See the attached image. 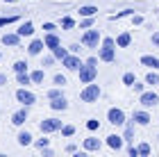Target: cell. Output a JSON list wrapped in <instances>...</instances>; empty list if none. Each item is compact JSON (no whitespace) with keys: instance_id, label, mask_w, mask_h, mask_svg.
Here are the masks:
<instances>
[{"instance_id":"obj_1","label":"cell","mask_w":159,"mask_h":157,"mask_svg":"<svg viewBox=\"0 0 159 157\" xmlns=\"http://www.w3.org/2000/svg\"><path fill=\"white\" fill-rule=\"evenodd\" d=\"M102 41V48H100V62H114V57H116V41H114L111 37H105V39H100Z\"/></svg>"},{"instance_id":"obj_2","label":"cell","mask_w":159,"mask_h":157,"mask_svg":"<svg viewBox=\"0 0 159 157\" xmlns=\"http://www.w3.org/2000/svg\"><path fill=\"white\" fill-rule=\"evenodd\" d=\"M100 94H102V91H100V87H98V84L89 82V84H86V87H84L82 91H80V100H82V103H98Z\"/></svg>"},{"instance_id":"obj_3","label":"cell","mask_w":159,"mask_h":157,"mask_svg":"<svg viewBox=\"0 0 159 157\" xmlns=\"http://www.w3.org/2000/svg\"><path fill=\"white\" fill-rule=\"evenodd\" d=\"M77 73H80V82H82V84H89V82H93V80L98 77V66L82 64V66L77 68Z\"/></svg>"},{"instance_id":"obj_4","label":"cell","mask_w":159,"mask_h":157,"mask_svg":"<svg viewBox=\"0 0 159 157\" xmlns=\"http://www.w3.org/2000/svg\"><path fill=\"white\" fill-rule=\"evenodd\" d=\"M107 121H109L111 125H116V127H120V125H125V121H127V116H125V112H123L120 107H111V109L107 112Z\"/></svg>"},{"instance_id":"obj_5","label":"cell","mask_w":159,"mask_h":157,"mask_svg":"<svg viewBox=\"0 0 159 157\" xmlns=\"http://www.w3.org/2000/svg\"><path fill=\"white\" fill-rule=\"evenodd\" d=\"M16 100L20 105H25V107H32L34 103H37V96H34L27 87H20V89H16Z\"/></svg>"},{"instance_id":"obj_6","label":"cell","mask_w":159,"mask_h":157,"mask_svg":"<svg viewBox=\"0 0 159 157\" xmlns=\"http://www.w3.org/2000/svg\"><path fill=\"white\" fill-rule=\"evenodd\" d=\"M100 32L98 30H86L84 34H82V46L84 48H98V44H100Z\"/></svg>"},{"instance_id":"obj_7","label":"cell","mask_w":159,"mask_h":157,"mask_svg":"<svg viewBox=\"0 0 159 157\" xmlns=\"http://www.w3.org/2000/svg\"><path fill=\"white\" fill-rule=\"evenodd\" d=\"M61 125H64V123H61L59 118H43L41 123H39V130H41L43 134H52V132L59 130Z\"/></svg>"},{"instance_id":"obj_8","label":"cell","mask_w":159,"mask_h":157,"mask_svg":"<svg viewBox=\"0 0 159 157\" xmlns=\"http://www.w3.org/2000/svg\"><path fill=\"white\" fill-rule=\"evenodd\" d=\"M139 103L146 107V109H150V107H155L159 105V96L155 94V91H141V96H139Z\"/></svg>"},{"instance_id":"obj_9","label":"cell","mask_w":159,"mask_h":157,"mask_svg":"<svg viewBox=\"0 0 159 157\" xmlns=\"http://www.w3.org/2000/svg\"><path fill=\"white\" fill-rule=\"evenodd\" d=\"M27 116H30V112H27V107L23 105V109H18V112H14L11 114V125H16V127H20L27 121Z\"/></svg>"},{"instance_id":"obj_10","label":"cell","mask_w":159,"mask_h":157,"mask_svg":"<svg viewBox=\"0 0 159 157\" xmlns=\"http://www.w3.org/2000/svg\"><path fill=\"white\" fill-rule=\"evenodd\" d=\"M61 64H64V66H66L68 71H77L80 66H82V59H80V57L77 55H66V57H64V59H61Z\"/></svg>"},{"instance_id":"obj_11","label":"cell","mask_w":159,"mask_h":157,"mask_svg":"<svg viewBox=\"0 0 159 157\" xmlns=\"http://www.w3.org/2000/svg\"><path fill=\"white\" fill-rule=\"evenodd\" d=\"M50 109H55V112H66L68 109V100L64 96H57L50 100Z\"/></svg>"},{"instance_id":"obj_12","label":"cell","mask_w":159,"mask_h":157,"mask_svg":"<svg viewBox=\"0 0 159 157\" xmlns=\"http://www.w3.org/2000/svg\"><path fill=\"white\" fill-rule=\"evenodd\" d=\"M123 144H125V139H123L120 134H109V137H107V146H109L111 150H116V153L123 148Z\"/></svg>"},{"instance_id":"obj_13","label":"cell","mask_w":159,"mask_h":157,"mask_svg":"<svg viewBox=\"0 0 159 157\" xmlns=\"http://www.w3.org/2000/svg\"><path fill=\"white\" fill-rule=\"evenodd\" d=\"M0 41H2V46H9V48H16V46L20 44V37H18V34H16V32H7V34H2V39H0Z\"/></svg>"},{"instance_id":"obj_14","label":"cell","mask_w":159,"mask_h":157,"mask_svg":"<svg viewBox=\"0 0 159 157\" xmlns=\"http://www.w3.org/2000/svg\"><path fill=\"white\" fill-rule=\"evenodd\" d=\"M16 34H18L20 39H23V37H32V34H34V23H32V21H25V23H20V27L16 30Z\"/></svg>"},{"instance_id":"obj_15","label":"cell","mask_w":159,"mask_h":157,"mask_svg":"<svg viewBox=\"0 0 159 157\" xmlns=\"http://www.w3.org/2000/svg\"><path fill=\"white\" fill-rule=\"evenodd\" d=\"M43 48H46V46H43V39H34L32 44L27 46V53H30L32 57H37V55H41V53H43Z\"/></svg>"},{"instance_id":"obj_16","label":"cell","mask_w":159,"mask_h":157,"mask_svg":"<svg viewBox=\"0 0 159 157\" xmlns=\"http://www.w3.org/2000/svg\"><path fill=\"white\" fill-rule=\"evenodd\" d=\"M59 44H61V41H59V37H57L55 32H48L46 37H43V46H46V48H50V50H52V48H57Z\"/></svg>"},{"instance_id":"obj_17","label":"cell","mask_w":159,"mask_h":157,"mask_svg":"<svg viewBox=\"0 0 159 157\" xmlns=\"http://www.w3.org/2000/svg\"><path fill=\"white\" fill-rule=\"evenodd\" d=\"M84 150H86V153H96V150H100V139H96V137H86V139H84Z\"/></svg>"},{"instance_id":"obj_18","label":"cell","mask_w":159,"mask_h":157,"mask_svg":"<svg viewBox=\"0 0 159 157\" xmlns=\"http://www.w3.org/2000/svg\"><path fill=\"white\" fill-rule=\"evenodd\" d=\"M132 121H134V123H139V125H148V123H150L152 118H150V114H148L146 109H141V112H134Z\"/></svg>"},{"instance_id":"obj_19","label":"cell","mask_w":159,"mask_h":157,"mask_svg":"<svg viewBox=\"0 0 159 157\" xmlns=\"http://www.w3.org/2000/svg\"><path fill=\"white\" fill-rule=\"evenodd\" d=\"M141 64H143V66H148V68H152V71H159V57L143 55V57H141Z\"/></svg>"},{"instance_id":"obj_20","label":"cell","mask_w":159,"mask_h":157,"mask_svg":"<svg viewBox=\"0 0 159 157\" xmlns=\"http://www.w3.org/2000/svg\"><path fill=\"white\" fill-rule=\"evenodd\" d=\"M114 41H116V48H127L129 44H132V34H129V32H123V34H118Z\"/></svg>"},{"instance_id":"obj_21","label":"cell","mask_w":159,"mask_h":157,"mask_svg":"<svg viewBox=\"0 0 159 157\" xmlns=\"http://www.w3.org/2000/svg\"><path fill=\"white\" fill-rule=\"evenodd\" d=\"M96 14H98V7L96 5H82V7H80V16H96Z\"/></svg>"},{"instance_id":"obj_22","label":"cell","mask_w":159,"mask_h":157,"mask_svg":"<svg viewBox=\"0 0 159 157\" xmlns=\"http://www.w3.org/2000/svg\"><path fill=\"white\" fill-rule=\"evenodd\" d=\"M18 146H30L32 144V134L27 132V130H23V132H18Z\"/></svg>"},{"instance_id":"obj_23","label":"cell","mask_w":159,"mask_h":157,"mask_svg":"<svg viewBox=\"0 0 159 157\" xmlns=\"http://www.w3.org/2000/svg\"><path fill=\"white\" fill-rule=\"evenodd\" d=\"M43 77H46L43 68H37V71H32V73H30V80H32V84H41V82H43Z\"/></svg>"},{"instance_id":"obj_24","label":"cell","mask_w":159,"mask_h":157,"mask_svg":"<svg viewBox=\"0 0 159 157\" xmlns=\"http://www.w3.org/2000/svg\"><path fill=\"white\" fill-rule=\"evenodd\" d=\"M132 137H134V121H125V141H132Z\"/></svg>"},{"instance_id":"obj_25","label":"cell","mask_w":159,"mask_h":157,"mask_svg":"<svg viewBox=\"0 0 159 157\" xmlns=\"http://www.w3.org/2000/svg\"><path fill=\"white\" fill-rule=\"evenodd\" d=\"M66 55H68V50H66V48H61V44L57 48H52V57H55V59H64Z\"/></svg>"},{"instance_id":"obj_26","label":"cell","mask_w":159,"mask_h":157,"mask_svg":"<svg viewBox=\"0 0 159 157\" xmlns=\"http://www.w3.org/2000/svg\"><path fill=\"white\" fill-rule=\"evenodd\" d=\"M16 75H18V84H20V87H30V84H32L30 75H27V71H25V73H16Z\"/></svg>"},{"instance_id":"obj_27","label":"cell","mask_w":159,"mask_h":157,"mask_svg":"<svg viewBox=\"0 0 159 157\" xmlns=\"http://www.w3.org/2000/svg\"><path fill=\"white\" fill-rule=\"evenodd\" d=\"M73 27H75V21L70 16H64L61 18V30H73Z\"/></svg>"},{"instance_id":"obj_28","label":"cell","mask_w":159,"mask_h":157,"mask_svg":"<svg viewBox=\"0 0 159 157\" xmlns=\"http://www.w3.org/2000/svg\"><path fill=\"white\" fill-rule=\"evenodd\" d=\"M14 71H16V73H25L27 71V62H23V59L14 62Z\"/></svg>"},{"instance_id":"obj_29","label":"cell","mask_w":159,"mask_h":157,"mask_svg":"<svg viewBox=\"0 0 159 157\" xmlns=\"http://www.w3.org/2000/svg\"><path fill=\"white\" fill-rule=\"evenodd\" d=\"M136 153H139L141 157H148L150 155V146L148 144H139V146H136Z\"/></svg>"},{"instance_id":"obj_30","label":"cell","mask_w":159,"mask_h":157,"mask_svg":"<svg viewBox=\"0 0 159 157\" xmlns=\"http://www.w3.org/2000/svg\"><path fill=\"white\" fill-rule=\"evenodd\" d=\"M146 84H159V75L155 73V71H150V73L146 75Z\"/></svg>"},{"instance_id":"obj_31","label":"cell","mask_w":159,"mask_h":157,"mask_svg":"<svg viewBox=\"0 0 159 157\" xmlns=\"http://www.w3.org/2000/svg\"><path fill=\"white\" fill-rule=\"evenodd\" d=\"M80 27H82V30L93 27V16H84V21H80Z\"/></svg>"},{"instance_id":"obj_32","label":"cell","mask_w":159,"mask_h":157,"mask_svg":"<svg viewBox=\"0 0 159 157\" xmlns=\"http://www.w3.org/2000/svg\"><path fill=\"white\" fill-rule=\"evenodd\" d=\"M59 130H61L64 137H73V134H75V127H73V125H61Z\"/></svg>"},{"instance_id":"obj_33","label":"cell","mask_w":159,"mask_h":157,"mask_svg":"<svg viewBox=\"0 0 159 157\" xmlns=\"http://www.w3.org/2000/svg\"><path fill=\"white\" fill-rule=\"evenodd\" d=\"M134 80H136V77H134V73H125V75H123V84H127V87H132V84H134Z\"/></svg>"},{"instance_id":"obj_34","label":"cell","mask_w":159,"mask_h":157,"mask_svg":"<svg viewBox=\"0 0 159 157\" xmlns=\"http://www.w3.org/2000/svg\"><path fill=\"white\" fill-rule=\"evenodd\" d=\"M18 16H7V18H0V27H5V25H9V23H16Z\"/></svg>"},{"instance_id":"obj_35","label":"cell","mask_w":159,"mask_h":157,"mask_svg":"<svg viewBox=\"0 0 159 157\" xmlns=\"http://www.w3.org/2000/svg\"><path fill=\"white\" fill-rule=\"evenodd\" d=\"M57 96H64V94H61V87H55V89L48 91V98H50V100H52V98H57Z\"/></svg>"},{"instance_id":"obj_36","label":"cell","mask_w":159,"mask_h":157,"mask_svg":"<svg viewBox=\"0 0 159 157\" xmlns=\"http://www.w3.org/2000/svg\"><path fill=\"white\" fill-rule=\"evenodd\" d=\"M86 127H89V130L93 132V130H98V127H100V123H98L96 118H89V121H86Z\"/></svg>"},{"instance_id":"obj_37","label":"cell","mask_w":159,"mask_h":157,"mask_svg":"<svg viewBox=\"0 0 159 157\" xmlns=\"http://www.w3.org/2000/svg\"><path fill=\"white\" fill-rule=\"evenodd\" d=\"M55 84H57V87H66V77H64L61 73L55 75Z\"/></svg>"},{"instance_id":"obj_38","label":"cell","mask_w":159,"mask_h":157,"mask_svg":"<svg viewBox=\"0 0 159 157\" xmlns=\"http://www.w3.org/2000/svg\"><path fill=\"white\" fill-rule=\"evenodd\" d=\"M132 9H125V12H120V14H116V16H111V21H118V18H123V16H132Z\"/></svg>"},{"instance_id":"obj_39","label":"cell","mask_w":159,"mask_h":157,"mask_svg":"<svg viewBox=\"0 0 159 157\" xmlns=\"http://www.w3.org/2000/svg\"><path fill=\"white\" fill-rule=\"evenodd\" d=\"M50 146V139H39L37 141V148H39V150H41V148H48Z\"/></svg>"},{"instance_id":"obj_40","label":"cell","mask_w":159,"mask_h":157,"mask_svg":"<svg viewBox=\"0 0 159 157\" xmlns=\"http://www.w3.org/2000/svg\"><path fill=\"white\" fill-rule=\"evenodd\" d=\"M52 64H55V57H52V55L43 57V66H52Z\"/></svg>"},{"instance_id":"obj_41","label":"cell","mask_w":159,"mask_h":157,"mask_svg":"<svg viewBox=\"0 0 159 157\" xmlns=\"http://www.w3.org/2000/svg\"><path fill=\"white\" fill-rule=\"evenodd\" d=\"M43 30H46V32H55L57 25H55V23H43Z\"/></svg>"},{"instance_id":"obj_42","label":"cell","mask_w":159,"mask_h":157,"mask_svg":"<svg viewBox=\"0 0 159 157\" xmlns=\"http://www.w3.org/2000/svg\"><path fill=\"white\" fill-rule=\"evenodd\" d=\"M132 89L136 91V94H141V91H143V84H141V82H136V80H134V84H132Z\"/></svg>"},{"instance_id":"obj_43","label":"cell","mask_w":159,"mask_h":157,"mask_svg":"<svg viewBox=\"0 0 159 157\" xmlns=\"http://www.w3.org/2000/svg\"><path fill=\"white\" fill-rule=\"evenodd\" d=\"M127 153H129V157H139V153H136V146H129Z\"/></svg>"},{"instance_id":"obj_44","label":"cell","mask_w":159,"mask_h":157,"mask_svg":"<svg viewBox=\"0 0 159 157\" xmlns=\"http://www.w3.org/2000/svg\"><path fill=\"white\" fill-rule=\"evenodd\" d=\"M66 153H77V146L75 144H68L66 146Z\"/></svg>"},{"instance_id":"obj_45","label":"cell","mask_w":159,"mask_h":157,"mask_svg":"<svg viewBox=\"0 0 159 157\" xmlns=\"http://www.w3.org/2000/svg\"><path fill=\"white\" fill-rule=\"evenodd\" d=\"M132 23H134V25H141L143 18H141V16H132Z\"/></svg>"},{"instance_id":"obj_46","label":"cell","mask_w":159,"mask_h":157,"mask_svg":"<svg viewBox=\"0 0 159 157\" xmlns=\"http://www.w3.org/2000/svg\"><path fill=\"white\" fill-rule=\"evenodd\" d=\"M152 44L159 48V32H155V34H152Z\"/></svg>"},{"instance_id":"obj_47","label":"cell","mask_w":159,"mask_h":157,"mask_svg":"<svg viewBox=\"0 0 159 157\" xmlns=\"http://www.w3.org/2000/svg\"><path fill=\"white\" fill-rule=\"evenodd\" d=\"M84 64H91V66H96V64H98V59H96V57H89V59H86Z\"/></svg>"},{"instance_id":"obj_48","label":"cell","mask_w":159,"mask_h":157,"mask_svg":"<svg viewBox=\"0 0 159 157\" xmlns=\"http://www.w3.org/2000/svg\"><path fill=\"white\" fill-rule=\"evenodd\" d=\"M5 84H7V75L0 73V87H5Z\"/></svg>"},{"instance_id":"obj_49","label":"cell","mask_w":159,"mask_h":157,"mask_svg":"<svg viewBox=\"0 0 159 157\" xmlns=\"http://www.w3.org/2000/svg\"><path fill=\"white\" fill-rule=\"evenodd\" d=\"M7 2H18V0H7Z\"/></svg>"},{"instance_id":"obj_50","label":"cell","mask_w":159,"mask_h":157,"mask_svg":"<svg viewBox=\"0 0 159 157\" xmlns=\"http://www.w3.org/2000/svg\"><path fill=\"white\" fill-rule=\"evenodd\" d=\"M0 59H2V53H0Z\"/></svg>"}]
</instances>
